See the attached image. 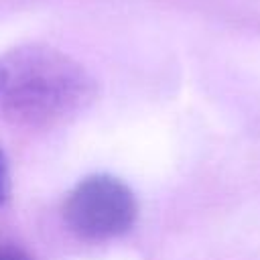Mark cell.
<instances>
[{"label":"cell","mask_w":260,"mask_h":260,"mask_svg":"<svg viewBox=\"0 0 260 260\" xmlns=\"http://www.w3.org/2000/svg\"><path fill=\"white\" fill-rule=\"evenodd\" d=\"M95 91L93 75L57 47L30 43L0 55V108L18 124H59L83 112Z\"/></svg>","instance_id":"cell-1"},{"label":"cell","mask_w":260,"mask_h":260,"mask_svg":"<svg viewBox=\"0 0 260 260\" xmlns=\"http://www.w3.org/2000/svg\"><path fill=\"white\" fill-rule=\"evenodd\" d=\"M63 217L79 238L102 242L118 238L134 225L138 203L132 189L118 177L91 175L69 191Z\"/></svg>","instance_id":"cell-2"},{"label":"cell","mask_w":260,"mask_h":260,"mask_svg":"<svg viewBox=\"0 0 260 260\" xmlns=\"http://www.w3.org/2000/svg\"><path fill=\"white\" fill-rule=\"evenodd\" d=\"M0 260H32L20 246L0 240Z\"/></svg>","instance_id":"cell-3"},{"label":"cell","mask_w":260,"mask_h":260,"mask_svg":"<svg viewBox=\"0 0 260 260\" xmlns=\"http://www.w3.org/2000/svg\"><path fill=\"white\" fill-rule=\"evenodd\" d=\"M10 195V171H8V160L0 148V205L8 199Z\"/></svg>","instance_id":"cell-4"}]
</instances>
